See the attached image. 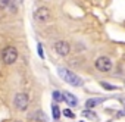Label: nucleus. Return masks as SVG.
Wrapping results in <instances>:
<instances>
[{
	"label": "nucleus",
	"mask_w": 125,
	"mask_h": 122,
	"mask_svg": "<svg viewBox=\"0 0 125 122\" xmlns=\"http://www.w3.org/2000/svg\"><path fill=\"white\" fill-rule=\"evenodd\" d=\"M57 75L63 80L65 82H68V84H71V85H74V87H81V85H83V80H81L77 74L71 72V71L66 69V68H57Z\"/></svg>",
	"instance_id": "nucleus-1"
},
{
	"label": "nucleus",
	"mask_w": 125,
	"mask_h": 122,
	"mask_svg": "<svg viewBox=\"0 0 125 122\" xmlns=\"http://www.w3.org/2000/svg\"><path fill=\"white\" fill-rule=\"evenodd\" d=\"M16 59H18V50L13 46H8V47L3 49V51H2V60H3L5 65L15 63Z\"/></svg>",
	"instance_id": "nucleus-2"
},
{
	"label": "nucleus",
	"mask_w": 125,
	"mask_h": 122,
	"mask_svg": "<svg viewBox=\"0 0 125 122\" xmlns=\"http://www.w3.org/2000/svg\"><path fill=\"white\" fill-rule=\"evenodd\" d=\"M96 69L100 72H109L112 69V60L107 56H100L96 60Z\"/></svg>",
	"instance_id": "nucleus-3"
},
{
	"label": "nucleus",
	"mask_w": 125,
	"mask_h": 122,
	"mask_svg": "<svg viewBox=\"0 0 125 122\" xmlns=\"http://www.w3.org/2000/svg\"><path fill=\"white\" fill-rule=\"evenodd\" d=\"M28 103H30V99H28V94L25 93H18L15 96V107L18 110H25L28 107Z\"/></svg>",
	"instance_id": "nucleus-4"
},
{
	"label": "nucleus",
	"mask_w": 125,
	"mask_h": 122,
	"mask_svg": "<svg viewBox=\"0 0 125 122\" xmlns=\"http://www.w3.org/2000/svg\"><path fill=\"white\" fill-rule=\"evenodd\" d=\"M54 50L59 56H68L71 51V47L66 41H56L54 43Z\"/></svg>",
	"instance_id": "nucleus-5"
},
{
	"label": "nucleus",
	"mask_w": 125,
	"mask_h": 122,
	"mask_svg": "<svg viewBox=\"0 0 125 122\" xmlns=\"http://www.w3.org/2000/svg\"><path fill=\"white\" fill-rule=\"evenodd\" d=\"M34 18L38 21V22H47L49 18H50V10L47 8H38L35 12H34Z\"/></svg>",
	"instance_id": "nucleus-6"
},
{
	"label": "nucleus",
	"mask_w": 125,
	"mask_h": 122,
	"mask_svg": "<svg viewBox=\"0 0 125 122\" xmlns=\"http://www.w3.org/2000/svg\"><path fill=\"white\" fill-rule=\"evenodd\" d=\"M63 100H65V102H66L69 106H72V107L78 104V100H77V97H75L74 94H71V93H65V94H63Z\"/></svg>",
	"instance_id": "nucleus-7"
},
{
	"label": "nucleus",
	"mask_w": 125,
	"mask_h": 122,
	"mask_svg": "<svg viewBox=\"0 0 125 122\" xmlns=\"http://www.w3.org/2000/svg\"><path fill=\"white\" fill-rule=\"evenodd\" d=\"M100 102H102V99H88V100H87V103H85V106L90 109V107H94L96 104H99Z\"/></svg>",
	"instance_id": "nucleus-8"
},
{
	"label": "nucleus",
	"mask_w": 125,
	"mask_h": 122,
	"mask_svg": "<svg viewBox=\"0 0 125 122\" xmlns=\"http://www.w3.org/2000/svg\"><path fill=\"white\" fill-rule=\"evenodd\" d=\"M52 113H53V119H59L60 110H59V106H57V104H53V106H52Z\"/></svg>",
	"instance_id": "nucleus-9"
},
{
	"label": "nucleus",
	"mask_w": 125,
	"mask_h": 122,
	"mask_svg": "<svg viewBox=\"0 0 125 122\" xmlns=\"http://www.w3.org/2000/svg\"><path fill=\"white\" fill-rule=\"evenodd\" d=\"M52 96H53V100H54L56 103H59V102L63 100V96H62L59 91H53V94H52Z\"/></svg>",
	"instance_id": "nucleus-10"
},
{
	"label": "nucleus",
	"mask_w": 125,
	"mask_h": 122,
	"mask_svg": "<svg viewBox=\"0 0 125 122\" xmlns=\"http://www.w3.org/2000/svg\"><path fill=\"white\" fill-rule=\"evenodd\" d=\"M9 3H10V0H0V10L6 9L9 6Z\"/></svg>",
	"instance_id": "nucleus-11"
},
{
	"label": "nucleus",
	"mask_w": 125,
	"mask_h": 122,
	"mask_svg": "<svg viewBox=\"0 0 125 122\" xmlns=\"http://www.w3.org/2000/svg\"><path fill=\"white\" fill-rule=\"evenodd\" d=\"M63 115H65L66 118H71V119L75 118V115H74V112H72L71 109H65V110H63Z\"/></svg>",
	"instance_id": "nucleus-12"
},
{
	"label": "nucleus",
	"mask_w": 125,
	"mask_h": 122,
	"mask_svg": "<svg viewBox=\"0 0 125 122\" xmlns=\"http://www.w3.org/2000/svg\"><path fill=\"white\" fill-rule=\"evenodd\" d=\"M83 116H84V118H88V119H94V113L90 112V110H84V112H83Z\"/></svg>",
	"instance_id": "nucleus-13"
},
{
	"label": "nucleus",
	"mask_w": 125,
	"mask_h": 122,
	"mask_svg": "<svg viewBox=\"0 0 125 122\" xmlns=\"http://www.w3.org/2000/svg\"><path fill=\"white\" fill-rule=\"evenodd\" d=\"M102 87H104V88H107V90H115V88H116L115 85H110V84H106V82H102Z\"/></svg>",
	"instance_id": "nucleus-14"
},
{
	"label": "nucleus",
	"mask_w": 125,
	"mask_h": 122,
	"mask_svg": "<svg viewBox=\"0 0 125 122\" xmlns=\"http://www.w3.org/2000/svg\"><path fill=\"white\" fill-rule=\"evenodd\" d=\"M37 118L38 119H41V121H44V116H43V112L40 110V112H37Z\"/></svg>",
	"instance_id": "nucleus-15"
},
{
	"label": "nucleus",
	"mask_w": 125,
	"mask_h": 122,
	"mask_svg": "<svg viewBox=\"0 0 125 122\" xmlns=\"http://www.w3.org/2000/svg\"><path fill=\"white\" fill-rule=\"evenodd\" d=\"M38 54H40V57H44V56H43V47H41L40 44H38Z\"/></svg>",
	"instance_id": "nucleus-16"
},
{
	"label": "nucleus",
	"mask_w": 125,
	"mask_h": 122,
	"mask_svg": "<svg viewBox=\"0 0 125 122\" xmlns=\"http://www.w3.org/2000/svg\"><path fill=\"white\" fill-rule=\"evenodd\" d=\"M18 2H22V0H18Z\"/></svg>",
	"instance_id": "nucleus-17"
},
{
	"label": "nucleus",
	"mask_w": 125,
	"mask_h": 122,
	"mask_svg": "<svg viewBox=\"0 0 125 122\" xmlns=\"http://www.w3.org/2000/svg\"><path fill=\"white\" fill-rule=\"evenodd\" d=\"M81 122H83V121H81Z\"/></svg>",
	"instance_id": "nucleus-18"
}]
</instances>
